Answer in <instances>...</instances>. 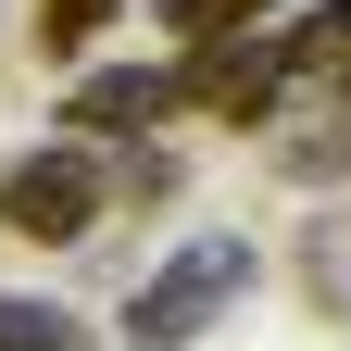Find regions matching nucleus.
I'll list each match as a JSON object with an SVG mask.
<instances>
[{
  "mask_svg": "<svg viewBox=\"0 0 351 351\" xmlns=\"http://www.w3.org/2000/svg\"><path fill=\"white\" fill-rule=\"evenodd\" d=\"M251 289V239H176L138 289H125V339L138 351H176V339H201L226 301Z\"/></svg>",
  "mask_w": 351,
  "mask_h": 351,
  "instance_id": "1",
  "label": "nucleus"
},
{
  "mask_svg": "<svg viewBox=\"0 0 351 351\" xmlns=\"http://www.w3.org/2000/svg\"><path fill=\"white\" fill-rule=\"evenodd\" d=\"M101 201H113V176H101V151H75V138L0 163V239H51L63 251V239L101 226Z\"/></svg>",
  "mask_w": 351,
  "mask_h": 351,
  "instance_id": "2",
  "label": "nucleus"
},
{
  "mask_svg": "<svg viewBox=\"0 0 351 351\" xmlns=\"http://www.w3.org/2000/svg\"><path fill=\"white\" fill-rule=\"evenodd\" d=\"M176 88H189L201 113H226V125H263L276 88H289V63H276V38H213V51H189Z\"/></svg>",
  "mask_w": 351,
  "mask_h": 351,
  "instance_id": "3",
  "label": "nucleus"
},
{
  "mask_svg": "<svg viewBox=\"0 0 351 351\" xmlns=\"http://www.w3.org/2000/svg\"><path fill=\"white\" fill-rule=\"evenodd\" d=\"M189 101L176 75H151V63H113V75H75V101H63V138H151V125Z\"/></svg>",
  "mask_w": 351,
  "mask_h": 351,
  "instance_id": "4",
  "label": "nucleus"
},
{
  "mask_svg": "<svg viewBox=\"0 0 351 351\" xmlns=\"http://www.w3.org/2000/svg\"><path fill=\"white\" fill-rule=\"evenodd\" d=\"M276 163H289V176H351V88H339V101H314V113L289 125Z\"/></svg>",
  "mask_w": 351,
  "mask_h": 351,
  "instance_id": "5",
  "label": "nucleus"
},
{
  "mask_svg": "<svg viewBox=\"0 0 351 351\" xmlns=\"http://www.w3.org/2000/svg\"><path fill=\"white\" fill-rule=\"evenodd\" d=\"M276 63H289V75H339V63H351V0H314V13L276 38Z\"/></svg>",
  "mask_w": 351,
  "mask_h": 351,
  "instance_id": "6",
  "label": "nucleus"
},
{
  "mask_svg": "<svg viewBox=\"0 0 351 351\" xmlns=\"http://www.w3.org/2000/svg\"><path fill=\"white\" fill-rule=\"evenodd\" d=\"M0 351H88V326L63 314V301H25V289H0Z\"/></svg>",
  "mask_w": 351,
  "mask_h": 351,
  "instance_id": "7",
  "label": "nucleus"
},
{
  "mask_svg": "<svg viewBox=\"0 0 351 351\" xmlns=\"http://www.w3.org/2000/svg\"><path fill=\"white\" fill-rule=\"evenodd\" d=\"M101 25H113V0H38V63H75Z\"/></svg>",
  "mask_w": 351,
  "mask_h": 351,
  "instance_id": "8",
  "label": "nucleus"
},
{
  "mask_svg": "<svg viewBox=\"0 0 351 351\" xmlns=\"http://www.w3.org/2000/svg\"><path fill=\"white\" fill-rule=\"evenodd\" d=\"M251 13H276V0H163V25L189 38V51H213V38H251Z\"/></svg>",
  "mask_w": 351,
  "mask_h": 351,
  "instance_id": "9",
  "label": "nucleus"
}]
</instances>
